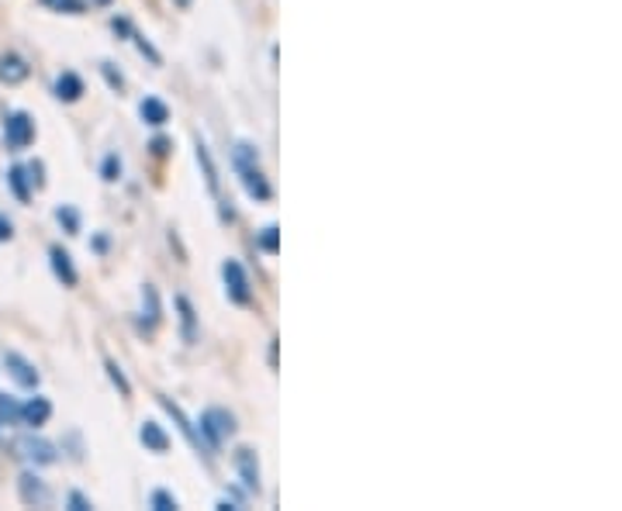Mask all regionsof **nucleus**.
Here are the masks:
<instances>
[{
    "label": "nucleus",
    "instance_id": "1",
    "mask_svg": "<svg viewBox=\"0 0 622 511\" xmlns=\"http://www.w3.org/2000/svg\"><path fill=\"white\" fill-rule=\"evenodd\" d=\"M232 432H236V418L228 415L225 408H207L201 415V439L207 445H222Z\"/></svg>",
    "mask_w": 622,
    "mask_h": 511
},
{
    "label": "nucleus",
    "instance_id": "2",
    "mask_svg": "<svg viewBox=\"0 0 622 511\" xmlns=\"http://www.w3.org/2000/svg\"><path fill=\"white\" fill-rule=\"evenodd\" d=\"M32 139H35V124H32V118L25 111H14V115L4 118V142H8V148H14V153H17V148H28Z\"/></svg>",
    "mask_w": 622,
    "mask_h": 511
},
{
    "label": "nucleus",
    "instance_id": "3",
    "mask_svg": "<svg viewBox=\"0 0 622 511\" xmlns=\"http://www.w3.org/2000/svg\"><path fill=\"white\" fill-rule=\"evenodd\" d=\"M222 276H225V290H228V297H232L236 305H249V301H253V290H249V276H246L242 263L225 260Z\"/></svg>",
    "mask_w": 622,
    "mask_h": 511
},
{
    "label": "nucleus",
    "instance_id": "4",
    "mask_svg": "<svg viewBox=\"0 0 622 511\" xmlns=\"http://www.w3.org/2000/svg\"><path fill=\"white\" fill-rule=\"evenodd\" d=\"M14 450H17V456H25L28 463H52L56 460V445L52 442H46V439H38V436H25V439H17L14 442Z\"/></svg>",
    "mask_w": 622,
    "mask_h": 511
},
{
    "label": "nucleus",
    "instance_id": "5",
    "mask_svg": "<svg viewBox=\"0 0 622 511\" xmlns=\"http://www.w3.org/2000/svg\"><path fill=\"white\" fill-rule=\"evenodd\" d=\"M236 169H239V177H242V183H246V194H249V198H256V201H266V198H270V183H266V177L260 174L256 163L236 166Z\"/></svg>",
    "mask_w": 622,
    "mask_h": 511
},
{
    "label": "nucleus",
    "instance_id": "6",
    "mask_svg": "<svg viewBox=\"0 0 622 511\" xmlns=\"http://www.w3.org/2000/svg\"><path fill=\"white\" fill-rule=\"evenodd\" d=\"M4 367H8V373L21 383V388H35V383H38V370L28 364L25 356H17V353H4Z\"/></svg>",
    "mask_w": 622,
    "mask_h": 511
},
{
    "label": "nucleus",
    "instance_id": "7",
    "mask_svg": "<svg viewBox=\"0 0 622 511\" xmlns=\"http://www.w3.org/2000/svg\"><path fill=\"white\" fill-rule=\"evenodd\" d=\"M17 491H21V501L32 504V508H41V504L49 501L46 484H41L35 474H21V480H17Z\"/></svg>",
    "mask_w": 622,
    "mask_h": 511
},
{
    "label": "nucleus",
    "instance_id": "8",
    "mask_svg": "<svg viewBox=\"0 0 622 511\" xmlns=\"http://www.w3.org/2000/svg\"><path fill=\"white\" fill-rule=\"evenodd\" d=\"M236 466H239L242 484L249 487V491H260V460H256V453L253 450H239Z\"/></svg>",
    "mask_w": 622,
    "mask_h": 511
},
{
    "label": "nucleus",
    "instance_id": "9",
    "mask_svg": "<svg viewBox=\"0 0 622 511\" xmlns=\"http://www.w3.org/2000/svg\"><path fill=\"white\" fill-rule=\"evenodd\" d=\"M52 415V404L46 397H32L28 404H21V421L32 425V429H41Z\"/></svg>",
    "mask_w": 622,
    "mask_h": 511
},
{
    "label": "nucleus",
    "instance_id": "10",
    "mask_svg": "<svg viewBox=\"0 0 622 511\" xmlns=\"http://www.w3.org/2000/svg\"><path fill=\"white\" fill-rule=\"evenodd\" d=\"M21 80H28V62L14 52L0 56V83H11L14 87V83H21Z\"/></svg>",
    "mask_w": 622,
    "mask_h": 511
},
{
    "label": "nucleus",
    "instance_id": "11",
    "mask_svg": "<svg viewBox=\"0 0 622 511\" xmlns=\"http://www.w3.org/2000/svg\"><path fill=\"white\" fill-rule=\"evenodd\" d=\"M49 255H52V270H56L59 281L67 284V287H73V284H76V270H73V263H70V252L59 249V246H52Z\"/></svg>",
    "mask_w": 622,
    "mask_h": 511
},
{
    "label": "nucleus",
    "instance_id": "12",
    "mask_svg": "<svg viewBox=\"0 0 622 511\" xmlns=\"http://www.w3.org/2000/svg\"><path fill=\"white\" fill-rule=\"evenodd\" d=\"M139 439L145 442V450H153V453H166V445H170V439H166V432L156 421H145L139 429Z\"/></svg>",
    "mask_w": 622,
    "mask_h": 511
},
{
    "label": "nucleus",
    "instance_id": "13",
    "mask_svg": "<svg viewBox=\"0 0 622 511\" xmlns=\"http://www.w3.org/2000/svg\"><path fill=\"white\" fill-rule=\"evenodd\" d=\"M139 111H142L145 124H166V121H170V111H166V104L159 97H145L139 104Z\"/></svg>",
    "mask_w": 622,
    "mask_h": 511
},
{
    "label": "nucleus",
    "instance_id": "14",
    "mask_svg": "<svg viewBox=\"0 0 622 511\" xmlns=\"http://www.w3.org/2000/svg\"><path fill=\"white\" fill-rule=\"evenodd\" d=\"M80 94H83V80L76 76V73H62L59 80H56V97L59 100H80Z\"/></svg>",
    "mask_w": 622,
    "mask_h": 511
},
{
    "label": "nucleus",
    "instance_id": "15",
    "mask_svg": "<svg viewBox=\"0 0 622 511\" xmlns=\"http://www.w3.org/2000/svg\"><path fill=\"white\" fill-rule=\"evenodd\" d=\"M156 322H159V301H156V290L145 284V290H142V325L153 332Z\"/></svg>",
    "mask_w": 622,
    "mask_h": 511
},
{
    "label": "nucleus",
    "instance_id": "16",
    "mask_svg": "<svg viewBox=\"0 0 622 511\" xmlns=\"http://www.w3.org/2000/svg\"><path fill=\"white\" fill-rule=\"evenodd\" d=\"M198 163L204 166V180H207V190H212V194L218 198V169H215V163H212V153H207V145H204V142H198Z\"/></svg>",
    "mask_w": 622,
    "mask_h": 511
},
{
    "label": "nucleus",
    "instance_id": "17",
    "mask_svg": "<svg viewBox=\"0 0 622 511\" xmlns=\"http://www.w3.org/2000/svg\"><path fill=\"white\" fill-rule=\"evenodd\" d=\"M177 308H180V322H183V338L187 343H194V308L187 297H177Z\"/></svg>",
    "mask_w": 622,
    "mask_h": 511
},
{
    "label": "nucleus",
    "instance_id": "18",
    "mask_svg": "<svg viewBox=\"0 0 622 511\" xmlns=\"http://www.w3.org/2000/svg\"><path fill=\"white\" fill-rule=\"evenodd\" d=\"M8 183H11V190L17 194V201H28V177H25V166H14L11 174H8Z\"/></svg>",
    "mask_w": 622,
    "mask_h": 511
},
{
    "label": "nucleus",
    "instance_id": "19",
    "mask_svg": "<svg viewBox=\"0 0 622 511\" xmlns=\"http://www.w3.org/2000/svg\"><path fill=\"white\" fill-rule=\"evenodd\" d=\"M21 421V404L11 397H0V425H17Z\"/></svg>",
    "mask_w": 622,
    "mask_h": 511
},
{
    "label": "nucleus",
    "instance_id": "20",
    "mask_svg": "<svg viewBox=\"0 0 622 511\" xmlns=\"http://www.w3.org/2000/svg\"><path fill=\"white\" fill-rule=\"evenodd\" d=\"M41 4L62 14H83V0H41Z\"/></svg>",
    "mask_w": 622,
    "mask_h": 511
},
{
    "label": "nucleus",
    "instance_id": "21",
    "mask_svg": "<svg viewBox=\"0 0 622 511\" xmlns=\"http://www.w3.org/2000/svg\"><path fill=\"white\" fill-rule=\"evenodd\" d=\"M56 218H59L62 225H67L70 236H76V231H80V218H76V211H73V207H59V211H56Z\"/></svg>",
    "mask_w": 622,
    "mask_h": 511
},
{
    "label": "nucleus",
    "instance_id": "22",
    "mask_svg": "<svg viewBox=\"0 0 622 511\" xmlns=\"http://www.w3.org/2000/svg\"><path fill=\"white\" fill-rule=\"evenodd\" d=\"M149 504L159 508V511H174V508H177V498H174V495H166V491H153Z\"/></svg>",
    "mask_w": 622,
    "mask_h": 511
},
{
    "label": "nucleus",
    "instance_id": "23",
    "mask_svg": "<svg viewBox=\"0 0 622 511\" xmlns=\"http://www.w3.org/2000/svg\"><path fill=\"white\" fill-rule=\"evenodd\" d=\"M263 252H277V228L270 225V228H263V236H260V242H256Z\"/></svg>",
    "mask_w": 622,
    "mask_h": 511
},
{
    "label": "nucleus",
    "instance_id": "24",
    "mask_svg": "<svg viewBox=\"0 0 622 511\" xmlns=\"http://www.w3.org/2000/svg\"><path fill=\"white\" fill-rule=\"evenodd\" d=\"M108 373H111V380L118 383V391H121L124 397H129V394H132V388H129V380H124L121 367H118V364H108Z\"/></svg>",
    "mask_w": 622,
    "mask_h": 511
},
{
    "label": "nucleus",
    "instance_id": "25",
    "mask_svg": "<svg viewBox=\"0 0 622 511\" xmlns=\"http://www.w3.org/2000/svg\"><path fill=\"white\" fill-rule=\"evenodd\" d=\"M118 174H121V159L118 156L104 159V180H118Z\"/></svg>",
    "mask_w": 622,
    "mask_h": 511
},
{
    "label": "nucleus",
    "instance_id": "26",
    "mask_svg": "<svg viewBox=\"0 0 622 511\" xmlns=\"http://www.w3.org/2000/svg\"><path fill=\"white\" fill-rule=\"evenodd\" d=\"M11 236H14V225H11V218L0 215V242H8Z\"/></svg>",
    "mask_w": 622,
    "mask_h": 511
},
{
    "label": "nucleus",
    "instance_id": "27",
    "mask_svg": "<svg viewBox=\"0 0 622 511\" xmlns=\"http://www.w3.org/2000/svg\"><path fill=\"white\" fill-rule=\"evenodd\" d=\"M149 148H153L156 156H166V153H170V142H166V139H153V145H149Z\"/></svg>",
    "mask_w": 622,
    "mask_h": 511
},
{
    "label": "nucleus",
    "instance_id": "28",
    "mask_svg": "<svg viewBox=\"0 0 622 511\" xmlns=\"http://www.w3.org/2000/svg\"><path fill=\"white\" fill-rule=\"evenodd\" d=\"M70 504H73L76 511H87V508H91V501H87V498H83V495H76V491L70 495Z\"/></svg>",
    "mask_w": 622,
    "mask_h": 511
},
{
    "label": "nucleus",
    "instance_id": "29",
    "mask_svg": "<svg viewBox=\"0 0 622 511\" xmlns=\"http://www.w3.org/2000/svg\"><path fill=\"white\" fill-rule=\"evenodd\" d=\"M104 76H108V80H111V87H118V91H121V76H118V73H115L111 67H104Z\"/></svg>",
    "mask_w": 622,
    "mask_h": 511
},
{
    "label": "nucleus",
    "instance_id": "30",
    "mask_svg": "<svg viewBox=\"0 0 622 511\" xmlns=\"http://www.w3.org/2000/svg\"><path fill=\"white\" fill-rule=\"evenodd\" d=\"M97 4H111V0H97Z\"/></svg>",
    "mask_w": 622,
    "mask_h": 511
},
{
    "label": "nucleus",
    "instance_id": "31",
    "mask_svg": "<svg viewBox=\"0 0 622 511\" xmlns=\"http://www.w3.org/2000/svg\"><path fill=\"white\" fill-rule=\"evenodd\" d=\"M180 4H187V0H180Z\"/></svg>",
    "mask_w": 622,
    "mask_h": 511
}]
</instances>
